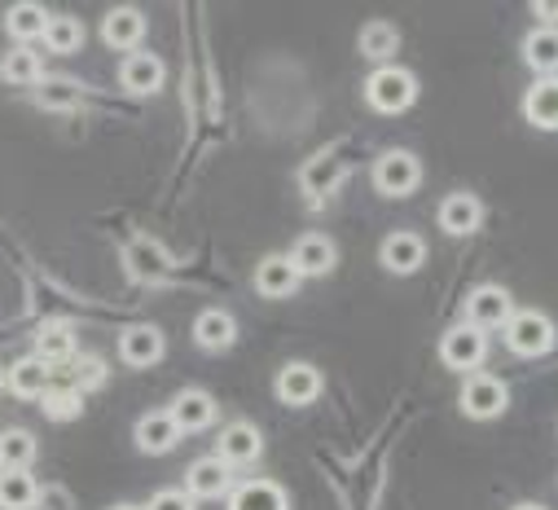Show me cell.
<instances>
[{
  "label": "cell",
  "mask_w": 558,
  "mask_h": 510,
  "mask_svg": "<svg viewBox=\"0 0 558 510\" xmlns=\"http://www.w3.org/2000/svg\"><path fill=\"white\" fill-rule=\"evenodd\" d=\"M101 40H106L110 49L136 53V49H142V40H146V14H142V10H128V5L110 10V14L101 19Z\"/></svg>",
  "instance_id": "obj_9"
},
{
  "label": "cell",
  "mask_w": 558,
  "mask_h": 510,
  "mask_svg": "<svg viewBox=\"0 0 558 510\" xmlns=\"http://www.w3.org/2000/svg\"><path fill=\"white\" fill-rule=\"evenodd\" d=\"M423 185V163H417L409 150H387L374 159V190L387 198H404Z\"/></svg>",
  "instance_id": "obj_3"
},
{
  "label": "cell",
  "mask_w": 558,
  "mask_h": 510,
  "mask_svg": "<svg viewBox=\"0 0 558 510\" xmlns=\"http://www.w3.org/2000/svg\"><path fill=\"white\" fill-rule=\"evenodd\" d=\"M114 510H136V506H114Z\"/></svg>",
  "instance_id": "obj_39"
},
{
  "label": "cell",
  "mask_w": 558,
  "mask_h": 510,
  "mask_svg": "<svg viewBox=\"0 0 558 510\" xmlns=\"http://www.w3.org/2000/svg\"><path fill=\"white\" fill-rule=\"evenodd\" d=\"M378 260H383V269H391V274H417V269L427 265V242L417 238V233H409V229L387 233Z\"/></svg>",
  "instance_id": "obj_7"
},
{
  "label": "cell",
  "mask_w": 558,
  "mask_h": 510,
  "mask_svg": "<svg viewBox=\"0 0 558 510\" xmlns=\"http://www.w3.org/2000/svg\"><path fill=\"white\" fill-rule=\"evenodd\" d=\"M536 19H541V27H554V23H558V0H541Z\"/></svg>",
  "instance_id": "obj_37"
},
{
  "label": "cell",
  "mask_w": 558,
  "mask_h": 510,
  "mask_svg": "<svg viewBox=\"0 0 558 510\" xmlns=\"http://www.w3.org/2000/svg\"><path fill=\"white\" fill-rule=\"evenodd\" d=\"M172 423L181 427V436H194V432H207L211 423H216V401L207 397V392H198V388H190V392H181L177 401H172Z\"/></svg>",
  "instance_id": "obj_16"
},
{
  "label": "cell",
  "mask_w": 558,
  "mask_h": 510,
  "mask_svg": "<svg viewBox=\"0 0 558 510\" xmlns=\"http://www.w3.org/2000/svg\"><path fill=\"white\" fill-rule=\"evenodd\" d=\"M514 510H545V506H536V501H523V506H514Z\"/></svg>",
  "instance_id": "obj_38"
},
{
  "label": "cell",
  "mask_w": 558,
  "mask_h": 510,
  "mask_svg": "<svg viewBox=\"0 0 558 510\" xmlns=\"http://www.w3.org/2000/svg\"><path fill=\"white\" fill-rule=\"evenodd\" d=\"M0 388H5V374H0Z\"/></svg>",
  "instance_id": "obj_40"
},
{
  "label": "cell",
  "mask_w": 558,
  "mask_h": 510,
  "mask_svg": "<svg viewBox=\"0 0 558 510\" xmlns=\"http://www.w3.org/2000/svg\"><path fill=\"white\" fill-rule=\"evenodd\" d=\"M343 159L339 155H326V159H313L308 168H304V190H308V198H326L339 181H343Z\"/></svg>",
  "instance_id": "obj_29"
},
{
  "label": "cell",
  "mask_w": 558,
  "mask_h": 510,
  "mask_svg": "<svg viewBox=\"0 0 558 510\" xmlns=\"http://www.w3.org/2000/svg\"><path fill=\"white\" fill-rule=\"evenodd\" d=\"M177 440H181V427L172 423L168 410L146 414L142 423H136V449H146V453H168Z\"/></svg>",
  "instance_id": "obj_22"
},
{
  "label": "cell",
  "mask_w": 558,
  "mask_h": 510,
  "mask_svg": "<svg viewBox=\"0 0 558 510\" xmlns=\"http://www.w3.org/2000/svg\"><path fill=\"white\" fill-rule=\"evenodd\" d=\"M49 10L45 5H14L10 14H5V32L14 36V40H45V27H49Z\"/></svg>",
  "instance_id": "obj_27"
},
{
  "label": "cell",
  "mask_w": 558,
  "mask_h": 510,
  "mask_svg": "<svg viewBox=\"0 0 558 510\" xmlns=\"http://www.w3.org/2000/svg\"><path fill=\"white\" fill-rule=\"evenodd\" d=\"M45 45H49V53H75V49L84 45V27H80V19H71V14H53L49 27H45Z\"/></svg>",
  "instance_id": "obj_31"
},
{
  "label": "cell",
  "mask_w": 558,
  "mask_h": 510,
  "mask_svg": "<svg viewBox=\"0 0 558 510\" xmlns=\"http://www.w3.org/2000/svg\"><path fill=\"white\" fill-rule=\"evenodd\" d=\"M229 510H291L287 488L272 479H246L229 493Z\"/></svg>",
  "instance_id": "obj_18"
},
{
  "label": "cell",
  "mask_w": 558,
  "mask_h": 510,
  "mask_svg": "<svg viewBox=\"0 0 558 510\" xmlns=\"http://www.w3.org/2000/svg\"><path fill=\"white\" fill-rule=\"evenodd\" d=\"M40 484L27 471H0V510H36Z\"/></svg>",
  "instance_id": "obj_26"
},
{
  "label": "cell",
  "mask_w": 558,
  "mask_h": 510,
  "mask_svg": "<svg viewBox=\"0 0 558 510\" xmlns=\"http://www.w3.org/2000/svg\"><path fill=\"white\" fill-rule=\"evenodd\" d=\"M396 49H400V36H396L391 23H365V27H361V53H365V58H374V62L387 66V58H391Z\"/></svg>",
  "instance_id": "obj_32"
},
{
  "label": "cell",
  "mask_w": 558,
  "mask_h": 510,
  "mask_svg": "<svg viewBox=\"0 0 558 510\" xmlns=\"http://www.w3.org/2000/svg\"><path fill=\"white\" fill-rule=\"evenodd\" d=\"M36 101H40L45 110H75V106H80V84L62 80V75H45V80L36 84Z\"/></svg>",
  "instance_id": "obj_33"
},
{
  "label": "cell",
  "mask_w": 558,
  "mask_h": 510,
  "mask_svg": "<svg viewBox=\"0 0 558 510\" xmlns=\"http://www.w3.org/2000/svg\"><path fill=\"white\" fill-rule=\"evenodd\" d=\"M163 58H155V53H146V49H136V53H128L123 62H119V84L128 88V93H136V97H146V93H159L163 88Z\"/></svg>",
  "instance_id": "obj_8"
},
{
  "label": "cell",
  "mask_w": 558,
  "mask_h": 510,
  "mask_svg": "<svg viewBox=\"0 0 558 510\" xmlns=\"http://www.w3.org/2000/svg\"><path fill=\"white\" fill-rule=\"evenodd\" d=\"M36 458V436L23 427L0 432V466L5 471H27V462Z\"/></svg>",
  "instance_id": "obj_30"
},
{
  "label": "cell",
  "mask_w": 558,
  "mask_h": 510,
  "mask_svg": "<svg viewBox=\"0 0 558 510\" xmlns=\"http://www.w3.org/2000/svg\"><path fill=\"white\" fill-rule=\"evenodd\" d=\"M255 291L264 300H291L300 291V274L295 265L287 260V255H264V260L255 265Z\"/></svg>",
  "instance_id": "obj_11"
},
{
  "label": "cell",
  "mask_w": 558,
  "mask_h": 510,
  "mask_svg": "<svg viewBox=\"0 0 558 510\" xmlns=\"http://www.w3.org/2000/svg\"><path fill=\"white\" fill-rule=\"evenodd\" d=\"M36 356H40L45 365L71 361V356H75V326H71V321H49V326H40V335H36Z\"/></svg>",
  "instance_id": "obj_24"
},
{
  "label": "cell",
  "mask_w": 558,
  "mask_h": 510,
  "mask_svg": "<svg viewBox=\"0 0 558 510\" xmlns=\"http://www.w3.org/2000/svg\"><path fill=\"white\" fill-rule=\"evenodd\" d=\"M146 510H194V497H190L185 488H163V493L150 497Z\"/></svg>",
  "instance_id": "obj_35"
},
{
  "label": "cell",
  "mask_w": 558,
  "mask_h": 510,
  "mask_svg": "<svg viewBox=\"0 0 558 510\" xmlns=\"http://www.w3.org/2000/svg\"><path fill=\"white\" fill-rule=\"evenodd\" d=\"M119 356L128 365H136V369L159 365L163 361V330H155V326H128L119 335Z\"/></svg>",
  "instance_id": "obj_13"
},
{
  "label": "cell",
  "mask_w": 558,
  "mask_h": 510,
  "mask_svg": "<svg viewBox=\"0 0 558 510\" xmlns=\"http://www.w3.org/2000/svg\"><path fill=\"white\" fill-rule=\"evenodd\" d=\"M510 313H514V304H510V295H506V287H475L471 295H466V326H475V330H493V326H506L510 321Z\"/></svg>",
  "instance_id": "obj_6"
},
{
  "label": "cell",
  "mask_w": 558,
  "mask_h": 510,
  "mask_svg": "<svg viewBox=\"0 0 558 510\" xmlns=\"http://www.w3.org/2000/svg\"><path fill=\"white\" fill-rule=\"evenodd\" d=\"M417 97V84H413V71L404 66H378L369 80H365V101L383 114H400L409 110Z\"/></svg>",
  "instance_id": "obj_1"
},
{
  "label": "cell",
  "mask_w": 558,
  "mask_h": 510,
  "mask_svg": "<svg viewBox=\"0 0 558 510\" xmlns=\"http://www.w3.org/2000/svg\"><path fill=\"white\" fill-rule=\"evenodd\" d=\"M40 405H45V414H49V418L71 423V418H80L84 397H80V392H71V388H49V392L40 397Z\"/></svg>",
  "instance_id": "obj_34"
},
{
  "label": "cell",
  "mask_w": 558,
  "mask_h": 510,
  "mask_svg": "<svg viewBox=\"0 0 558 510\" xmlns=\"http://www.w3.org/2000/svg\"><path fill=\"white\" fill-rule=\"evenodd\" d=\"M501 330H506V348L514 356H541V352L554 348V321L545 313H536V308L510 313V321Z\"/></svg>",
  "instance_id": "obj_2"
},
{
  "label": "cell",
  "mask_w": 558,
  "mask_h": 510,
  "mask_svg": "<svg viewBox=\"0 0 558 510\" xmlns=\"http://www.w3.org/2000/svg\"><path fill=\"white\" fill-rule=\"evenodd\" d=\"M510 405V392H506V382L497 374H471L466 378V388H462V410L466 418H497L501 410Z\"/></svg>",
  "instance_id": "obj_5"
},
{
  "label": "cell",
  "mask_w": 558,
  "mask_h": 510,
  "mask_svg": "<svg viewBox=\"0 0 558 510\" xmlns=\"http://www.w3.org/2000/svg\"><path fill=\"white\" fill-rule=\"evenodd\" d=\"M36 510H75V501H71V493L62 484H45L40 497H36Z\"/></svg>",
  "instance_id": "obj_36"
},
{
  "label": "cell",
  "mask_w": 558,
  "mask_h": 510,
  "mask_svg": "<svg viewBox=\"0 0 558 510\" xmlns=\"http://www.w3.org/2000/svg\"><path fill=\"white\" fill-rule=\"evenodd\" d=\"M0 75H5L10 84H40L45 80V62H40L36 49L19 45V49L5 53V62H0Z\"/></svg>",
  "instance_id": "obj_28"
},
{
  "label": "cell",
  "mask_w": 558,
  "mask_h": 510,
  "mask_svg": "<svg viewBox=\"0 0 558 510\" xmlns=\"http://www.w3.org/2000/svg\"><path fill=\"white\" fill-rule=\"evenodd\" d=\"M185 493L198 497H229L233 493V466L225 458H198L185 475Z\"/></svg>",
  "instance_id": "obj_10"
},
{
  "label": "cell",
  "mask_w": 558,
  "mask_h": 510,
  "mask_svg": "<svg viewBox=\"0 0 558 510\" xmlns=\"http://www.w3.org/2000/svg\"><path fill=\"white\" fill-rule=\"evenodd\" d=\"M5 382H10V392H14V397L36 401V397L49 392V365H45L40 356H23V361L5 374Z\"/></svg>",
  "instance_id": "obj_23"
},
{
  "label": "cell",
  "mask_w": 558,
  "mask_h": 510,
  "mask_svg": "<svg viewBox=\"0 0 558 510\" xmlns=\"http://www.w3.org/2000/svg\"><path fill=\"white\" fill-rule=\"evenodd\" d=\"M523 114H527V123H536V127H545V133H554V127H558V75L536 80V84L527 88Z\"/></svg>",
  "instance_id": "obj_20"
},
{
  "label": "cell",
  "mask_w": 558,
  "mask_h": 510,
  "mask_svg": "<svg viewBox=\"0 0 558 510\" xmlns=\"http://www.w3.org/2000/svg\"><path fill=\"white\" fill-rule=\"evenodd\" d=\"M233 339H238V321H233L225 308H207V313H198V321H194V343H198V348L220 352V348H229Z\"/></svg>",
  "instance_id": "obj_21"
},
{
  "label": "cell",
  "mask_w": 558,
  "mask_h": 510,
  "mask_svg": "<svg viewBox=\"0 0 558 510\" xmlns=\"http://www.w3.org/2000/svg\"><path fill=\"white\" fill-rule=\"evenodd\" d=\"M277 397H282L287 405H313L322 397V374L304 361L287 365L282 374H277Z\"/></svg>",
  "instance_id": "obj_17"
},
{
  "label": "cell",
  "mask_w": 558,
  "mask_h": 510,
  "mask_svg": "<svg viewBox=\"0 0 558 510\" xmlns=\"http://www.w3.org/2000/svg\"><path fill=\"white\" fill-rule=\"evenodd\" d=\"M480 224H484V203H480L475 194L458 190V194H449V198L440 203V229H445V233L466 238V233H475Z\"/></svg>",
  "instance_id": "obj_15"
},
{
  "label": "cell",
  "mask_w": 558,
  "mask_h": 510,
  "mask_svg": "<svg viewBox=\"0 0 558 510\" xmlns=\"http://www.w3.org/2000/svg\"><path fill=\"white\" fill-rule=\"evenodd\" d=\"M123 265H128V274H132L136 282H163L168 269H172L168 251H163L159 242H150V238H136V242L128 246V255H123Z\"/></svg>",
  "instance_id": "obj_14"
},
{
  "label": "cell",
  "mask_w": 558,
  "mask_h": 510,
  "mask_svg": "<svg viewBox=\"0 0 558 510\" xmlns=\"http://www.w3.org/2000/svg\"><path fill=\"white\" fill-rule=\"evenodd\" d=\"M287 260L295 265L300 278H322L335 269V242L326 233H304L291 251H287Z\"/></svg>",
  "instance_id": "obj_12"
},
{
  "label": "cell",
  "mask_w": 558,
  "mask_h": 510,
  "mask_svg": "<svg viewBox=\"0 0 558 510\" xmlns=\"http://www.w3.org/2000/svg\"><path fill=\"white\" fill-rule=\"evenodd\" d=\"M523 58H527L532 71H541V75L549 80V75L558 71V27H536V32H527Z\"/></svg>",
  "instance_id": "obj_25"
},
{
  "label": "cell",
  "mask_w": 558,
  "mask_h": 510,
  "mask_svg": "<svg viewBox=\"0 0 558 510\" xmlns=\"http://www.w3.org/2000/svg\"><path fill=\"white\" fill-rule=\"evenodd\" d=\"M259 449H264L259 427H251V423H229V427L220 432V449H216V458H225L229 466H242V462H255Z\"/></svg>",
  "instance_id": "obj_19"
},
{
  "label": "cell",
  "mask_w": 558,
  "mask_h": 510,
  "mask_svg": "<svg viewBox=\"0 0 558 510\" xmlns=\"http://www.w3.org/2000/svg\"><path fill=\"white\" fill-rule=\"evenodd\" d=\"M440 356H445L449 369L480 374V365H484V356H488V335L462 321V326L445 330V339H440Z\"/></svg>",
  "instance_id": "obj_4"
}]
</instances>
